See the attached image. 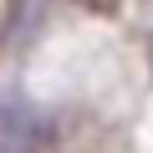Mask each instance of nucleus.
<instances>
[{
	"label": "nucleus",
	"instance_id": "obj_1",
	"mask_svg": "<svg viewBox=\"0 0 153 153\" xmlns=\"http://www.w3.org/2000/svg\"><path fill=\"white\" fill-rule=\"evenodd\" d=\"M46 138V112L26 92H0V153H36Z\"/></svg>",
	"mask_w": 153,
	"mask_h": 153
},
{
	"label": "nucleus",
	"instance_id": "obj_2",
	"mask_svg": "<svg viewBox=\"0 0 153 153\" xmlns=\"http://www.w3.org/2000/svg\"><path fill=\"white\" fill-rule=\"evenodd\" d=\"M71 5H82L87 16H112V10L123 5V0H71Z\"/></svg>",
	"mask_w": 153,
	"mask_h": 153
}]
</instances>
